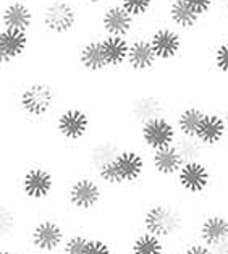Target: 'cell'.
<instances>
[{"label":"cell","instance_id":"cell-1","mask_svg":"<svg viewBox=\"0 0 228 254\" xmlns=\"http://www.w3.org/2000/svg\"><path fill=\"white\" fill-rule=\"evenodd\" d=\"M139 230L152 233L165 241L181 240L184 233V214L180 206L169 199L152 201L141 212Z\"/></svg>","mask_w":228,"mask_h":254},{"label":"cell","instance_id":"cell-2","mask_svg":"<svg viewBox=\"0 0 228 254\" xmlns=\"http://www.w3.org/2000/svg\"><path fill=\"white\" fill-rule=\"evenodd\" d=\"M18 109L29 120L42 122L51 117L55 104H57V94L51 83L47 81H31L20 91L16 97Z\"/></svg>","mask_w":228,"mask_h":254},{"label":"cell","instance_id":"cell-3","mask_svg":"<svg viewBox=\"0 0 228 254\" xmlns=\"http://www.w3.org/2000/svg\"><path fill=\"white\" fill-rule=\"evenodd\" d=\"M104 185L96 175L86 173L73 178L65 191L68 206L78 214H88L97 209L104 201Z\"/></svg>","mask_w":228,"mask_h":254},{"label":"cell","instance_id":"cell-4","mask_svg":"<svg viewBox=\"0 0 228 254\" xmlns=\"http://www.w3.org/2000/svg\"><path fill=\"white\" fill-rule=\"evenodd\" d=\"M55 187H57V180L54 172L42 164L26 167L21 172L20 182H18V191L21 193L23 199L31 204L51 199Z\"/></svg>","mask_w":228,"mask_h":254},{"label":"cell","instance_id":"cell-5","mask_svg":"<svg viewBox=\"0 0 228 254\" xmlns=\"http://www.w3.org/2000/svg\"><path fill=\"white\" fill-rule=\"evenodd\" d=\"M65 225L54 217L38 219L29 227L28 240L36 254H57L68 238Z\"/></svg>","mask_w":228,"mask_h":254},{"label":"cell","instance_id":"cell-6","mask_svg":"<svg viewBox=\"0 0 228 254\" xmlns=\"http://www.w3.org/2000/svg\"><path fill=\"white\" fill-rule=\"evenodd\" d=\"M54 128L58 138L68 144H79L89 138L91 133V115L84 109L71 105L60 110L54 120Z\"/></svg>","mask_w":228,"mask_h":254},{"label":"cell","instance_id":"cell-7","mask_svg":"<svg viewBox=\"0 0 228 254\" xmlns=\"http://www.w3.org/2000/svg\"><path fill=\"white\" fill-rule=\"evenodd\" d=\"M214 175L207 160H189L178 172L175 183L183 194L191 197L204 196L212 187Z\"/></svg>","mask_w":228,"mask_h":254},{"label":"cell","instance_id":"cell-8","mask_svg":"<svg viewBox=\"0 0 228 254\" xmlns=\"http://www.w3.org/2000/svg\"><path fill=\"white\" fill-rule=\"evenodd\" d=\"M178 129L175 122L167 115H160L139 127V142L141 147L147 152H154L164 147L173 146L178 139Z\"/></svg>","mask_w":228,"mask_h":254},{"label":"cell","instance_id":"cell-9","mask_svg":"<svg viewBox=\"0 0 228 254\" xmlns=\"http://www.w3.org/2000/svg\"><path fill=\"white\" fill-rule=\"evenodd\" d=\"M41 20L49 34H68L78 24V8L70 0H49L42 7Z\"/></svg>","mask_w":228,"mask_h":254},{"label":"cell","instance_id":"cell-10","mask_svg":"<svg viewBox=\"0 0 228 254\" xmlns=\"http://www.w3.org/2000/svg\"><path fill=\"white\" fill-rule=\"evenodd\" d=\"M116 173H118L121 188L134 187L143 182L147 170V159L143 149L131 146H123L118 156L114 159Z\"/></svg>","mask_w":228,"mask_h":254},{"label":"cell","instance_id":"cell-11","mask_svg":"<svg viewBox=\"0 0 228 254\" xmlns=\"http://www.w3.org/2000/svg\"><path fill=\"white\" fill-rule=\"evenodd\" d=\"M198 241L212 248L215 254L228 248V215L222 212H209L196 225Z\"/></svg>","mask_w":228,"mask_h":254},{"label":"cell","instance_id":"cell-12","mask_svg":"<svg viewBox=\"0 0 228 254\" xmlns=\"http://www.w3.org/2000/svg\"><path fill=\"white\" fill-rule=\"evenodd\" d=\"M136 26V18L131 16L120 3L107 5L101 16V28L104 36H120L128 38Z\"/></svg>","mask_w":228,"mask_h":254},{"label":"cell","instance_id":"cell-13","mask_svg":"<svg viewBox=\"0 0 228 254\" xmlns=\"http://www.w3.org/2000/svg\"><path fill=\"white\" fill-rule=\"evenodd\" d=\"M196 138H198L209 151L220 147L222 142L228 138V127L222 114L211 112V110L206 112L204 119H202L201 125L198 128V133H196Z\"/></svg>","mask_w":228,"mask_h":254},{"label":"cell","instance_id":"cell-14","mask_svg":"<svg viewBox=\"0 0 228 254\" xmlns=\"http://www.w3.org/2000/svg\"><path fill=\"white\" fill-rule=\"evenodd\" d=\"M128 114H129V120H133L141 127L143 123L156 119V117L165 115V105L157 94L141 92V94L131 99L128 107Z\"/></svg>","mask_w":228,"mask_h":254},{"label":"cell","instance_id":"cell-15","mask_svg":"<svg viewBox=\"0 0 228 254\" xmlns=\"http://www.w3.org/2000/svg\"><path fill=\"white\" fill-rule=\"evenodd\" d=\"M157 59L162 62H170L178 57L183 47L181 34L173 28H156L149 36Z\"/></svg>","mask_w":228,"mask_h":254},{"label":"cell","instance_id":"cell-16","mask_svg":"<svg viewBox=\"0 0 228 254\" xmlns=\"http://www.w3.org/2000/svg\"><path fill=\"white\" fill-rule=\"evenodd\" d=\"M149 160H151L152 172L162 180L176 178L178 172L181 170V167L184 164V159L181 157V154L175 144L149 152Z\"/></svg>","mask_w":228,"mask_h":254},{"label":"cell","instance_id":"cell-17","mask_svg":"<svg viewBox=\"0 0 228 254\" xmlns=\"http://www.w3.org/2000/svg\"><path fill=\"white\" fill-rule=\"evenodd\" d=\"M157 55L154 52L149 38H138L129 44V54L126 65L134 73H147L157 66Z\"/></svg>","mask_w":228,"mask_h":254},{"label":"cell","instance_id":"cell-18","mask_svg":"<svg viewBox=\"0 0 228 254\" xmlns=\"http://www.w3.org/2000/svg\"><path fill=\"white\" fill-rule=\"evenodd\" d=\"M29 47V33L15 29H2L0 33V55L3 65H11L20 60Z\"/></svg>","mask_w":228,"mask_h":254},{"label":"cell","instance_id":"cell-19","mask_svg":"<svg viewBox=\"0 0 228 254\" xmlns=\"http://www.w3.org/2000/svg\"><path fill=\"white\" fill-rule=\"evenodd\" d=\"M2 24L3 29H15L29 33L34 24V11L31 10L28 3L21 0H13L7 3L2 11Z\"/></svg>","mask_w":228,"mask_h":254},{"label":"cell","instance_id":"cell-20","mask_svg":"<svg viewBox=\"0 0 228 254\" xmlns=\"http://www.w3.org/2000/svg\"><path fill=\"white\" fill-rule=\"evenodd\" d=\"M121 144L112 139H99V141H91V144L86 151V165L89 167V173L94 175V172L99 169L101 165L114 160L121 149Z\"/></svg>","mask_w":228,"mask_h":254},{"label":"cell","instance_id":"cell-21","mask_svg":"<svg viewBox=\"0 0 228 254\" xmlns=\"http://www.w3.org/2000/svg\"><path fill=\"white\" fill-rule=\"evenodd\" d=\"M79 64L89 73H101L110 68L104 55L101 39H89L84 42L79 49Z\"/></svg>","mask_w":228,"mask_h":254},{"label":"cell","instance_id":"cell-22","mask_svg":"<svg viewBox=\"0 0 228 254\" xmlns=\"http://www.w3.org/2000/svg\"><path fill=\"white\" fill-rule=\"evenodd\" d=\"M129 254H169V243L152 233L139 230L128 245Z\"/></svg>","mask_w":228,"mask_h":254},{"label":"cell","instance_id":"cell-23","mask_svg":"<svg viewBox=\"0 0 228 254\" xmlns=\"http://www.w3.org/2000/svg\"><path fill=\"white\" fill-rule=\"evenodd\" d=\"M102 49L106 60L110 68H120L128 62L129 54V42L126 38H120V36H102Z\"/></svg>","mask_w":228,"mask_h":254},{"label":"cell","instance_id":"cell-24","mask_svg":"<svg viewBox=\"0 0 228 254\" xmlns=\"http://www.w3.org/2000/svg\"><path fill=\"white\" fill-rule=\"evenodd\" d=\"M169 20L173 23V26L178 29L188 31L198 26L201 16L189 7L186 0H171L167 10Z\"/></svg>","mask_w":228,"mask_h":254},{"label":"cell","instance_id":"cell-25","mask_svg":"<svg viewBox=\"0 0 228 254\" xmlns=\"http://www.w3.org/2000/svg\"><path fill=\"white\" fill-rule=\"evenodd\" d=\"M206 112L207 110L199 107V105H186V107H183L175 119L178 134L196 138V133H198V128L202 119H204Z\"/></svg>","mask_w":228,"mask_h":254},{"label":"cell","instance_id":"cell-26","mask_svg":"<svg viewBox=\"0 0 228 254\" xmlns=\"http://www.w3.org/2000/svg\"><path fill=\"white\" fill-rule=\"evenodd\" d=\"M20 214L15 202L3 199L2 212H0V228H2V243H11L16 240L18 228H20Z\"/></svg>","mask_w":228,"mask_h":254},{"label":"cell","instance_id":"cell-27","mask_svg":"<svg viewBox=\"0 0 228 254\" xmlns=\"http://www.w3.org/2000/svg\"><path fill=\"white\" fill-rule=\"evenodd\" d=\"M175 146L178 147V151H180L184 162H189V160H207L209 149L198 138L178 136Z\"/></svg>","mask_w":228,"mask_h":254},{"label":"cell","instance_id":"cell-28","mask_svg":"<svg viewBox=\"0 0 228 254\" xmlns=\"http://www.w3.org/2000/svg\"><path fill=\"white\" fill-rule=\"evenodd\" d=\"M91 235L88 233H81V232H75L70 233L68 238H66L63 248H61L60 254H84L86 253V246H88Z\"/></svg>","mask_w":228,"mask_h":254},{"label":"cell","instance_id":"cell-29","mask_svg":"<svg viewBox=\"0 0 228 254\" xmlns=\"http://www.w3.org/2000/svg\"><path fill=\"white\" fill-rule=\"evenodd\" d=\"M120 5L131 16L141 18L151 11L154 0H120Z\"/></svg>","mask_w":228,"mask_h":254},{"label":"cell","instance_id":"cell-30","mask_svg":"<svg viewBox=\"0 0 228 254\" xmlns=\"http://www.w3.org/2000/svg\"><path fill=\"white\" fill-rule=\"evenodd\" d=\"M84 254H115V250L112 243L107 241L106 238L97 237V235H91Z\"/></svg>","mask_w":228,"mask_h":254},{"label":"cell","instance_id":"cell-31","mask_svg":"<svg viewBox=\"0 0 228 254\" xmlns=\"http://www.w3.org/2000/svg\"><path fill=\"white\" fill-rule=\"evenodd\" d=\"M214 66L222 75H228V41L220 42L214 51Z\"/></svg>","mask_w":228,"mask_h":254},{"label":"cell","instance_id":"cell-32","mask_svg":"<svg viewBox=\"0 0 228 254\" xmlns=\"http://www.w3.org/2000/svg\"><path fill=\"white\" fill-rule=\"evenodd\" d=\"M176 254H215V251L212 248H209L207 245L194 240V241H191V243H188L186 246H181L180 251Z\"/></svg>","mask_w":228,"mask_h":254},{"label":"cell","instance_id":"cell-33","mask_svg":"<svg viewBox=\"0 0 228 254\" xmlns=\"http://www.w3.org/2000/svg\"><path fill=\"white\" fill-rule=\"evenodd\" d=\"M186 2L189 3V7L193 8L199 16H204L214 8L215 0H186Z\"/></svg>","mask_w":228,"mask_h":254},{"label":"cell","instance_id":"cell-34","mask_svg":"<svg viewBox=\"0 0 228 254\" xmlns=\"http://www.w3.org/2000/svg\"><path fill=\"white\" fill-rule=\"evenodd\" d=\"M0 254H21V253H20V250H18V248H15L11 243H3Z\"/></svg>","mask_w":228,"mask_h":254},{"label":"cell","instance_id":"cell-35","mask_svg":"<svg viewBox=\"0 0 228 254\" xmlns=\"http://www.w3.org/2000/svg\"><path fill=\"white\" fill-rule=\"evenodd\" d=\"M220 114H222V117H224V119H225V122H227V127H228V105H227V107H224V109L220 110Z\"/></svg>","mask_w":228,"mask_h":254},{"label":"cell","instance_id":"cell-36","mask_svg":"<svg viewBox=\"0 0 228 254\" xmlns=\"http://www.w3.org/2000/svg\"><path fill=\"white\" fill-rule=\"evenodd\" d=\"M86 3H89V5H99V3H104L106 0H84Z\"/></svg>","mask_w":228,"mask_h":254},{"label":"cell","instance_id":"cell-37","mask_svg":"<svg viewBox=\"0 0 228 254\" xmlns=\"http://www.w3.org/2000/svg\"><path fill=\"white\" fill-rule=\"evenodd\" d=\"M224 10H225V15L228 16V0H225V2H224Z\"/></svg>","mask_w":228,"mask_h":254},{"label":"cell","instance_id":"cell-38","mask_svg":"<svg viewBox=\"0 0 228 254\" xmlns=\"http://www.w3.org/2000/svg\"><path fill=\"white\" fill-rule=\"evenodd\" d=\"M217 254H228V248H225V250H222V251L217 253Z\"/></svg>","mask_w":228,"mask_h":254}]
</instances>
